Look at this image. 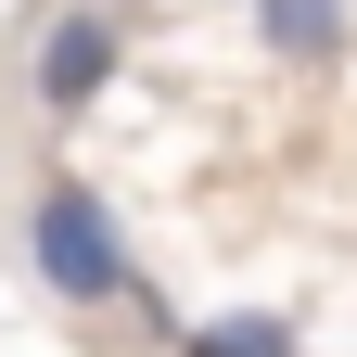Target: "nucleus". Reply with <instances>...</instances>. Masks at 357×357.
I'll return each instance as SVG.
<instances>
[{
  "label": "nucleus",
  "mask_w": 357,
  "mask_h": 357,
  "mask_svg": "<svg viewBox=\"0 0 357 357\" xmlns=\"http://www.w3.org/2000/svg\"><path fill=\"white\" fill-rule=\"evenodd\" d=\"M243 13L281 64H344L357 52V0H243Z\"/></svg>",
  "instance_id": "nucleus-3"
},
{
  "label": "nucleus",
  "mask_w": 357,
  "mask_h": 357,
  "mask_svg": "<svg viewBox=\"0 0 357 357\" xmlns=\"http://www.w3.org/2000/svg\"><path fill=\"white\" fill-rule=\"evenodd\" d=\"M178 357H294V319L281 306H230V319H192Z\"/></svg>",
  "instance_id": "nucleus-4"
},
{
  "label": "nucleus",
  "mask_w": 357,
  "mask_h": 357,
  "mask_svg": "<svg viewBox=\"0 0 357 357\" xmlns=\"http://www.w3.org/2000/svg\"><path fill=\"white\" fill-rule=\"evenodd\" d=\"M26 268H38V294H52L64 319H115V306H153V294H141V268H128L115 204L89 192V178H38V204H26Z\"/></svg>",
  "instance_id": "nucleus-1"
},
{
  "label": "nucleus",
  "mask_w": 357,
  "mask_h": 357,
  "mask_svg": "<svg viewBox=\"0 0 357 357\" xmlns=\"http://www.w3.org/2000/svg\"><path fill=\"white\" fill-rule=\"evenodd\" d=\"M115 64H128V13H115V0H64V13L38 26V64H26L38 128H77V115L115 89Z\"/></svg>",
  "instance_id": "nucleus-2"
}]
</instances>
